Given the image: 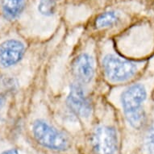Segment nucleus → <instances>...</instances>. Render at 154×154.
<instances>
[{
    "label": "nucleus",
    "instance_id": "obj_1",
    "mask_svg": "<svg viewBox=\"0 0 154 154\" xmlns=\"http://www.w3.org/2000/svg\"><path fill=\"white\" fill-rule=\"evenodd\" d=\"M145 78L129 84L119 97L125 121L136 131H143L152 110L150 102L154 91V72Z\"/></svg>",
    "mask_w": 154,
    "mask_h": 154
},
{
    "label": "nucleus",
    "instance_id": "obj_2",
    "mask_svg": "<svg viewBox=\"0 0 154 154\" xmlns=\"http://www.w3.org/2000/svg\"><path fill=\"white\" fill-rule=\"evenodd\" d=\"M146 64L145 61H131L111 54L104 58L103 66L111 82H129L142 75Z\"/></svg>",
    "mask_w": 154,
    "mask_h": 154
},
{
    "label": "nucleus",
    "instance_id": "obj_3",
    "mask_svg": "<svg viewBox=\"0 0 154 154\" xmlns=\"http://www.w3.org/2000/svg\"><path fill=\"white\" fill-rule=\"evenodd\" d=\"M32 132L36 141L48 149L63 151L69 146V142L66 136L44 120L34 122Z\"/></svg>",
    "mask_w": 154,
    "mask_h": 154
},
{
    "label": "nucleus",
    "instance_id": "obj_4",
    "mask_svg": "<svg viewBox=\"0 0 154 154\" xmlns=\"http://www.w3.org/2000/svg\"><path fill=\"white\" fill-rule=\"evenodd\" d=\"M118 144L117 132L111 127H99L91 137V146L94 154H115Z\"/></svg>",
    "mask_w": 154,
    "mask_h": 154
},
{
    "label": "nucleus",
    "instance_id": "obj_5",
    "mask_svg": "<svg viewBox=\"0 0 154 154\" xmlns=\"http://www.w3.org/2000/svg\"><path fill=\"white\" fill-rule=\"evenodd\" d=\"M71 111L81 117H88L91 112V103L80 84H73L67 99Z\"/></svg>",
    "mask_w": 154,
    "mask_h": 154
},
{
    "label": "nucleus",
    "instance_id": "obj_6",
    "mask_svg": "<svg viewBox=\"0 0 154 154\" xmlns=\"http://www.w3.org/2000/svg\"><path fill=\"white\" fill-rule=\"evenodd\" d=\"M24 53V45L19 41L9 40L0 45V66L10 67L20 61Z\"/></svg>",
    "mask_w": 154,
    "mask_h": 154
},
{
    "label": "nucleus",
    "instance_id": "obj_7",
    "mask_svg": "<svg viewBox=\"0 0 154 154\" xmlns=\"http://www.w3.org/2000/svg\"><path fill=\"white\" fill-rule=\"evenodd\" d=\"M73 71L79 82H90L94 73L93 58L88 54H82L79 56L73 63Z\"/></svg>",
    "mask_w": 154,
    "mask_h": 154
},
{
    "label": "nucleus",
    "instance_id": "obj_8",
    "mask_svg": "<svg viewBox=\"0 0 154 154\" xmlns=\"http://www.w3.org/2000/svg\"><path fill=\"white\" fill-rule=\"evenodd\" d=\"M124 19V15L119 11H110L102 13L96 18L95 26L97 28H104L117 25Z\"/></svg>",
    "mask_w": 154,
    "mask_h": 154
},
{
    "label": "nucleus",
    "instance_id": "obj_9",
    "mask_svg": "<svg viewBox=\"0 0 154 154\" xmlns=\"http://www.w3.org/2000/svg\"><path fill=\"white\" fill-rule=\"evenodd\" d=\"M3 14L9 20L19 17L25 8V0H3L2 2Z\"/></svg>",
    "mask_w": 154,
    "mask_h": 154
},
{
    "label": "nucleus",
    "instance_id": "obj_10",
    "mask_svg": "<svg viewBox=\"0 0 154 154\" xmlns=\"http://www.w3.org/2000/svg\"><path fill=\"white\" fill-rule=\"evenodd\" d=\"M57 8V0H40L38 3V11L41 15L51 16L54 15Z\"/></svg>",
    "mask_w": 154,
    "mask_h": 154
},
{
    "label": "nucleus",
    "instance_id": "obj_11",
    "mask_svg": "<svg viewBox=\"0 0 154 154\" xmlns=\"http://www.w3.org/2000/svg\"><path fill=\"white\" fill-rule=\"evenodd\" d=\"M2 154H19L18 151L16 149H9V150H7V151L3 152Z\"/></svg>",
    "mask_w": 154,
    "mask_h": 154
},
{
    "label": "nucleus",
    "instance_id": "obj_12",
    "mask_svg": "<svg viewBox=\"0 0 154 154\" xmlns=\"http://www.w3.org/2000/svg\"><path fill=\"white\" fill-rule=\"evenodd\" d=\"M4 102H5V99L2 95H0V108L4 105Z\"/></svg>",
    "mask_w": 154,
    "mask_h": 154
}]
</instances>
